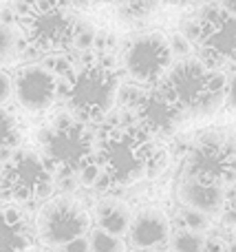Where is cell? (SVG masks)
I'll list each match as a JSON object with an SVG mask.
<instances>
[{"label":"cell","instance_id":"6da1fadb","mask_svg":"<svg viewBox=\"0 0 236 252\" xmlns=\"http://www.w3.org/2000/svg\"><path fill=\"white\" fill-rule=\"evenodd\" d=\"M97 166L110 186H132L166 168L168 153L139 124H124L106 130L97 144Z\"/></svg>","mask_w":236,"mask_h":252},{"label":"cell","instance_id":"7a4b0ae2","mask_svg":"<svg viewBox=\"0 0 236 252\" xmlns=\"http://www.w3.org/2000/svg\"><path fill=\"white\" fill-rule=\"evenodd\" d=\"M60 91L66 109L82 124L102 122L117 104L119 73L106 58L88 56L66 71Z\"/></svg>","mask_w":236,"mask_h":252},{"label":"cell","instance_id":"3957f363","mask_svg":"<svg viewBox=\"0 0 236 252\" xmlns=\"http://www.w3.org/2000/svg\"><path fill=\"white\" fill-rule=\"evenodd\" d=\"M157 87L184 115H210L225 102V73L192 56L175 62Z\"/></svg>","mask_w":236,"mask_h":252},{"label":"cell","instance_id":"277c9868","mask_svg":"<svg viewBox=\"0 0 236 252\" xmlns=\"http://www.w3.org/2000/svg\"><path fill=\"white\" fill-rule=\"evenodd\" d=\"M18 25L26 44L40 53L69 51L78 38V20L64 0H29L20 9Z\"/></svg>","mask_w":236,"mask_h":252},{"label":"cell","instance_id":"5b68a950","mask_svg":"<svg viewBox=\"0 0 236 252\" xmlns=\"http://www.w3.org/2000/svg\"><path fill=\"white\" fill-rule=\"evenodd\" d=\"M55 192V173L42 153L18 151L0 168V201L4 206H33Z\"/></svg>","mask_w":236,"mask_h":252},{"label":"cell","instance_id":"8992f818","mask_svg":"<svg viewBox=\"0 0 236 252\" xmlns=\"http://www.w3.org/2000/svg\"><path fill=\"white\" fill-rule=\"evenodd\" d=\"M95 139L88 126L75 120H66L62 124H53L42 135V157L53 168V173L62 175H82L95 159Z\"/></svg>","mask_w":236,"mask_h":252},{"label":"cell","instance_id":"52a82bcc","mask_svg":"<svg viewBox=\"0 0 236 252\" xmlns=\"http://www.w3.org/2000/svg\"><path fill=\"white\" fill-rule=\"evenodd\" d=\"M192 49L206 66L219 71L223 66L236 69V16L225 9H210L199 18L190 38Z\"/></svg>","mask_w":236,"mask_h":252},{"label":"cell","instance_id":"ba28073f","mask_svg":"<svg viewBox=\"0 0 236 252\" xmlns=\"http://www.w3.org/2000/svg\"><path fill=\"white\" fill-rule=\"evenodd\" d=\"M91 230V217L75 199L64 195L44 201L35 221V239L47 248H62Z\"/></svg>","mask_w":236,"mask_h":252},{"label":"cell","instance_id":"9c48e42d","mask_svg":"<svg viewBox=\"0 0 236 252\" xmlns=\"http://www.w3.org/2000/svg\"><path fill=\"white\" fill-rule=\"evenodd\" d=\"M172 64L175 56L163 31L139 33L124 49V71L132 82L144 87H157Z\"/></svg>","mask_w":236,"mask_h":252},{"label":"cell","instance_id":"30bf717a","mask_svg":"<svg viewBox=\"0 0 236 252\" xmlns=\"http://www.w3.org/2000/svg\"><path fill=\"white\" fill-rule=\"evenodd\" d=\"M185 177L199 182L230 186L236 182V146L219 135H206L197 139L185 157Z\"/></svg>","mask_w":236,"mask_h":252},{"label":"cell","instance_id":"8fae6325","mask_svg":"<svg viewBox=\"0 0 236 252\" xmlns=\"http://www.w3.org/2000/svg\"><path fill=\"white\" fill-rule=\"evenodd\" d=\"M13 78V97L29 113H44L55 104L60 95V82L51 69L42 64H26L16 71Z\"/></svg>","mask_w":236,"mask_h":252},{"label":"cell","instance_id":"7c38bea8","mask_svg":"<svg viewBox=\"0 0 236 252\" xmlns=\"http://www.w3.org/2000/svg\"><path fill=\"white\" fill-rule=\"evenodd\" d=\"M128 244L141 252H161L170 246L172 226L166 210L159 206H144L132 215L128 228Z\"/></svg>","mask_w":236,"mask_h":252},{"label":"cell","instance_id":"4fadbf2b","mask_svg":"<svg viewBox=\"0 0 236 252\" xmlns=\"http://www.w3.org/2000/svg\"><path fill=\"white\" fill-rule=\"evenodd\" d=\"M132 109H135L137 124L155 137L157 135H163V137L172 135L184 120V113L163 95L159 87H150L148 91L141 93Z\"/></svg>","mask_w":236,"mask_h":252},{"label":"cell","instance_id":"5bb4252c","mask_svg":"<svg viewBox=\"0 0 236 252\" xmlns=\"http://www.w3.org/2000/svg\"><path fill=\"white\" fill-rule=\"evenodd\" d=\"M177 197H179L181 206L190 210H197L203 213L208 217H216V215H223L225 208V188L214 186V184H206L199 182L194 177H185L179 182L177 186Z\"/></svg>","mask_w":236,"mask_h":252},{"label":"cell","instance_id":"9a60e30c","mask_svg":"<svg viewBox=\"0 0 236 252\" xmlns=\"http://www.w3.org/2000/svg\"><path fill=\"white\" fill-rule=\"evenodd\" d=\"M35 230L22 210L16 206H0V252H29Z\"/></svg>","mask_w":236,"mask_h":252},{"label":"cell","instance_id":"2e32d148","mask_svg":"<svg viewBox=\"0 0 236 252\" xmlns=\"http://www.w3.org/2000/svg\"><path fill=\"white\" fill-rule=\"evenodd\" d=\"M95 228L108 232V235L124 237L131 228L132 210L119 197H102L95 206Z\"/></svg>","mask_w":236,"mask_h":252},{"label":"cell","instance_id":"e0dca14e","mask_svg":"<svg viewBox=\"0 0 236 252\" xmlns=\"http://www.w3.org/2000/svg\"><path fill=\"white\" fill-rule=\"evenodd\" d=\"M208 237L206 232H192L181 226L179 230H172L170 235V252H206Z\"/></svg>","mask_w":236,"mask_h":252},{"label":"cell","instance_id":"ac0fdd59","mask_svg":"<svg viewBox=\"0 0 236 252\" xmlns=\"http://www.w3.org/2000/svg\"><path fill=\"white\" fill-rule=\"evenodd\" d=\"M22 139V128L18 118L7 109H0V155L18 148Z\"/></svg>","mask_w":236,"mask_h":252},{"label":"cell","instance_id":"d6986e66","mask_svg":"<svg viewBox=\"0 0 236 252\" xmlns=\"http://www.w3.org/2000/svg\"><path fill=\"white\" fill-rule=\"evenodd\" d=\"M88 250L91 252H126V241L124 237L108 235V232L100 230H88Z\"/></svg>","mask_w":236,"mask_h":252},{"label":"cell","instance_id":"ffe728a7","mask_svg":"<svg viewBox=\"0 0 236 252\" xmlns=\"http://www.w3.org/2000/svg\"><path fill=\"white\" fill-rule=\"evenodd\" d=\"M115 4H117V7L122 9V13H126V16L144 18L157 9L159 0H115Z\"/></svg>","mask_w":236,"mask_h":252},{"label":"cell","instance_id":"44dd1931","mask_svg":"<svg viewBox=\"0 0 236 252\" xmlns=\"http://www.w3.org/2000/svg\"><path fill=\"white\" fill-rule=\"evenodd\" d=\"M16 51H18L16 31H13L9 25L0 22V62L13 60V58H16Z\"/></svg>","mask_w":236,"mask_h":252},{"label":"cell","instance_id":"7402d4cb","mask_svg":"<svg viewBox=\"0 0 236 252\" xmlns=\"http://www.w3.org/2000/svg\"><path fill=\"white\" fill-rule=\"evenodd\" d=\"M181 226L192 230V232H206V230H210V226H212V217H208V215H203V213H197V210L185 208L184 215H181Z\"/></svg>","mask_w":236,"mask_h":252},{"label":"cell","instance_id":"603a6c76","mask_svg":"<svg viewBox=\"0 0 236 252\" xmlns=\"http://www.w3.org/2000/svg\"><path fill=\"white\" fill-rule=\"evenodd\" d=\"M168 42H170L172 56H179V58H190V53L194 51V49H192V42H190V38H185V35H181V33L168 35Z\"/></svg>","mask_w":236,"mask_h":252},{"label":"cell","instance_id":"cb8c5ba5","mask_svg":"<svg viewBox=\"0 0 236 252\" xmlns=\"http://www.w3.org/2000/svg\"><path fill=\"white\" fill-rule=\"evenodd\" d=\"M13 97V78L4 69H0V109L11 102Z\"/></svg>","mask_w":236,"mask_h":252},{"label":"cell","instance_id":"d4e9b609","mask_svg":"<svg viewBox=\"0 0 236 252\" xmlns=\"http://www.w3.org/2000/svg\"><path fill=\"white\" fill-rule=\"evenodd\" d=\"M223 219L230 228H236V186H234V190L228 195V199H225Z\"/></svg>","mask_w":236,"mask_h":252},{"label":"cell","instance_id":"484cf974","mask_svg":"<svg viewBox=\"0 0 236 252\" xmlns=\"http://www.w3.org/2000/svg\"><path fill=\"white\" fill-rule=\"evenodd\" d=\"M232 111H236V73L225 75V102Z\"/></svg>","mask_w":236,"mask_h":252},{"label":"cell","instance_id":"4316f807","mask_svg":"<svg viewBox=\"0 0 236 252\" xmlns=\"http://www.w3.org/2000/svg\"><path fill=\"white\" fill-rule=\"evenodd\" d=\"M53 252H91V250H88V239L82 237V239H75L71 244L62 246V248H53Z\"/></svg>","mask_w":236,"mask_h":252},{"label":"cell","instance_id":"83f0119b","mask_svg":"<svg viewBox=\"0 0 236 252\" xmlns=\"http://www.w3.org/2000/svg\"><path fill=\"white\" fill-rule=\"evenodd\" d=\"M206 252H234V248L228 244V241L219 239V237H208Z\"/></svg>","mask_w":236,"mask_h":252},{"label":"cell","instance_id":"f1b7e54d","mask_svg":"<svg viewBox=\"0 0 236 252\" xmlns=\"http://www.w3.org/2000/svg\"><path fill=\"white\" fill-rule=\"evenodd\" d=\"M221 9H225V11L236 16V0H221Z\"/></svg>","mask_w":236,"mask_h":252}]
</instances>
